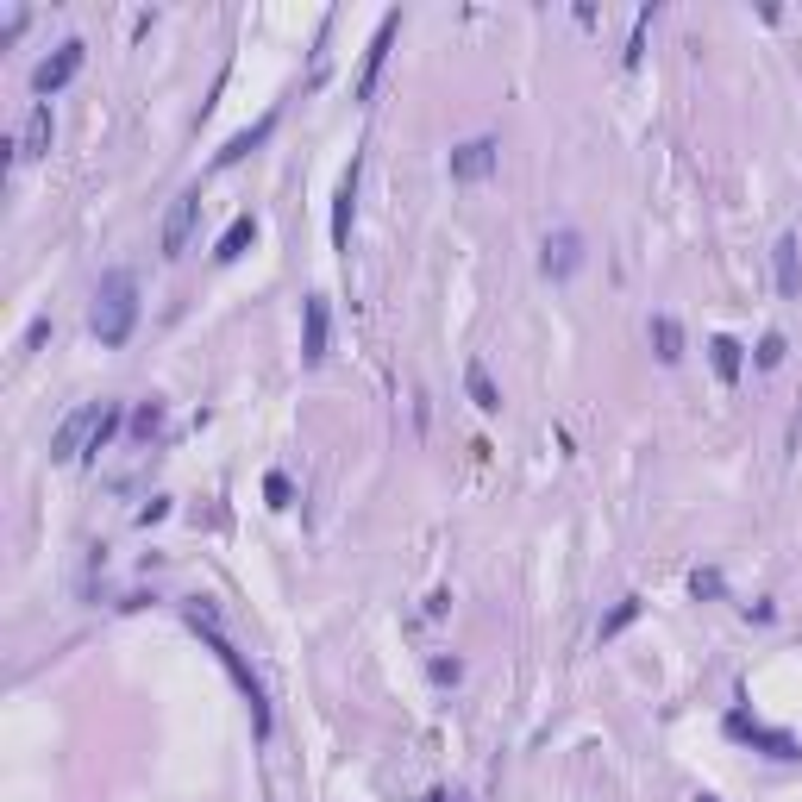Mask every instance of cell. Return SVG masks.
<instances>
[{
    "instance_id": "10",
    "label": "cell",
    "mask_w": 802,
    "mask_h": 802,
    "mask_svg": "<svg viewBox=\"0 0 802 802\" xmlns=\"http://www.w3.org/2000/svg\"><path fill=\"white\" fill-rule=\"evenodd\" d=\"M326 358V295H308L301 308V364H320Z\"/></svg>"
},
{
    "instance_id": "2",
    "label": "cell",
    "mask_w": 802,
    "mask_h": 802,
    "mask_svg": "<svg viewBox=\"0 0 802 802\" xmlns=\"http://www.w3.org/2000/svg\"><path fill=\"white\" fill-rule=\"evenodd\" d=\"M188 627H195V633H207V646L220 652V665L232 671V683H239V690H245V702H251V727H257V740H264V734H270V702H264V683L251 677V665H245L239 652H232V640H226V633L214 627V608L188 602Z\"/></svg>"
},
{
    "instance_id": "13",
    "label": "cell",
    "mask_w": 802,
    "mask_h": 802,
    "mask_svg": "<svg viewBox=\"0 0 802 802\" xmlns=\"http://www.w3.org/2000/svg\"><path fill=\"white\" fill-rule=\"evenodd\" d=\"M351 207H358V157H351V170L339 176V201H333V251L351 245Z\"/></svg>"
},
{
    "instance_id": "20",
    "label": "cell",
    "mask_w": 802,
    "mask_h": 802,
    "mask_svg": "<svg viewBox=\"0 0 802 802\" xmlns=\"http://www.w3.org/2000/svg\"><path fill=\"white\" fill-rule=\"evenodd\" d=\"M132 433H138V439H157V433H163V401H145V408L132 414Z\"/></svg>"
},
{
    "instance_id": "18",
    "label": "cell",
    "mask_w": 802,
    "mask_h": 802,
    "mask_svg": "<svg viewBox=\"0 0 802 802\" xmlns=\"http://www.w3.org/2000/svg\"><path fill=\"white\" fill-rule=\"evenodd\" d=\"M652 351H658V364H677L683 358V326L671 314H652Z\"/></svg>"
},
{
    "instance_id": "14",
    "label": "cell",
    "mask_w": 802,
    "mask_h": 802,
    "mask_svg": "<svg viewBox=\"0 0 802 802\" xmlns=\"http://www.w3.org/2000/svg\"><path fill=\"white\" fill-rule=\"evenodd\" d=\"M709 364H715L721 383H740V370H746V345H740V339H727V333H715V339H709Z\"/></svg>"
},
{
    "instance_id": "8",
    "label": "cell",
    "mask_w": 802,
    "mask_h": 802,
    "mask_svg": "<svg viewBox=\"0 0 802 802\" xmlns=\"http://www.w3.org/2000/svg\"><path fill=\"white\" fill-rule=\"evenodd\" d=\"M395 32H401V13H383V26H376V38H370V51H364V76H358V101H370V94H376V82H383V63H389V44H395Z\"/></svg>"
},
{
    "instance_id": "9",
    "label": "cell",
    "mask_w": 802,
    "mask_h": 802,
    "mask_svg": "<svg viewBox=\"0 0 802 802\" xmlns=\"http://www.w3.org/2000/svg\"><path fill=\"white\" fill-rule=\"evenodd\" d=\"M539 270H546L552 282L577 276V270H583V239H577V232H552L546 251H539Z\"/></svg>"
},
{
    "instance_id": "1",
    "label": "cell",
    "mask_w": 802,
    "mask_h": 802,
    "mask_svg": "<svg viewBox=\"0 0 802 802\" xmlns=\"http://www.w3.org/2000/svg\"><path fill=\"white\" fill-rule=\"evenodd\" d=\"M88 326H94V339H101V345H126L132 339V326H138V276L132 270H107L101 276Z\"/></svg>"
},
{
    "instance_id": "15",
    "label": "cell",
    "mask_w": 802,
    "mask_h": 802,
    "mask_svg": "<svg viewBox=\"0 0 802 802\" xmlns=\"http://www.w3.org/2000/svg\"><path fill=\"white\" fill-rule=\"evenodd\" d=\"M270 132H276V120H257L251 132H239V138H226V151H214V163H220V170H232V163H239V157H251V151L264 145Z\"/></svg>"
},
{
    "instance_id": "27",
    "label": "cell",
    "mask_w": 802,
    "mask_h": 802,
    "mask_svg": "<svg viewBox=\"0 0 802 802\" xmlns=\"http://www.w3.org/2000/svg\"><path fill=\"white\" fill-rule=\"evenodd\" d=\"M696 802H715V796H696Z\"/></svg>"
},
{
    "instance_id": "26",
    "label": "cell",
    "mask_w": 802,
    "mask_h": 802,
    "mask_svg": "<svg viewBox=\"0 0 802 802\" xmlns=\"http://www.w3.org/2000/svg\"><path fill=\"white\" fill-rule=\"evenodd\" d=\"M44 339H51V320H32V326H26V351H38Z\"/></svg>"
},
{
    "instance_id": "7",
    "label": "cell",
    "mask_w": 802,
    "mask_h": 802,
    "mask_svg": "<svg viewBox=\"0 0 802 802\" xmlns=\"http://www.w3.org/2000/svg\"><path fill=\"white\" fill-rule=\"evenodd\" d=\"M495 163H502V145H495V138H464V145L452 151V182H483Z\"/></svg>"
},
{
    "instance_id": "5",
    "label": "cell",
    "mask_w": 802,
    "mask_h": 802,
    "mask_svg": "<svg viewBox=\"0 0 802 802\" xmlns=\"http://www.w3.org/2000/svg\"><path fill=\"white\" fill-rule=\"evenodd\" d=\"M195 220H201V188H188V195H176L170 214H163L157 251H163V257H182V251H188V232H195Z\"/></svg>"
},
{
    "instance_id": "25",
    "label": "cell",
    "mask_w": 802,
    "mask_h": 802,
    "mask_svg": "<svg viewBox=\"0 0 802 802\" xmlns=\"http://www.w3.org/2000/svg\"><path fill=\"white\" fill-rule=\"evenodd\" d=\"M433 677H439V683H458L464 665H458V658H433Z\"/></svg>"
},
{
    "instance_id": "12",
    "label": "cell",
    "mask_w": 802,
    "mask_h": 802,
    "mask_svg": "<svg viewBox=\"0 0 802 802\" xmlns=\"http://www.w3.org/2000/svg\"><path fill=\"white\" fill-rule=\"evenodd\" d=\"M51 101H38L32 113H26V126H19V145H13V157H44L51 151Z\"/></svg>"
},
{
    "instance_id": "4",
    "label": "cell",
    "mask_w": 802,
    "mask_h": 802,
    "mask_svg": "<svg viewBox=\"0 0 802 802\" xmlns=\"http://www.w3.org/2000/svg\"><path fill=\"white\" fill-rule=\"evenodd\" d=\"M82 63H88V44H82V38H63L57 51H51V57H44V63L32 69V88L44 94V101H51V94H63L69 82L82 76Z\"/></svg>"
},
{
    "instance_id": "22",
    "label": "cell",
    "mask_w": 802,
    "mask_h": 802,
    "mask_svg": "<svg viewBox=\"0 0 802 802\" xmlns=\"http://www.w3.org/2000/svg\"><path fill=\"white\" fill-rule=\"evenodd\" d=\"M658 19V7H640V19H633V38H627V63H640L646 57V26Z\"/></svg>"
},
{
    "instance_id": "21",
    "label": "cell",
    "mask_w": 802,
    "mask_h": 802,
    "mask_svg": "<svg viewBox=\"0 0 802 802\" xmlns=\"http://www.w3.org/2000/svg\"><path fill=\"white\" fill-rule=\"evenodd\" d=\"M784 351H790V339H784V333H765L752 358H759V370H777V364H784Z\"/></svg>"
},
{
    "instance_id": "3",
    "label": "cell",
    "mask_w": 802,
    "mask_h": 802,
    "mask_svg": "<svg viewBox=\"0 0 802 802\" xmlns=\"http://www.w3.org/2000/svg\"><path fill=\"white\" fill-rule=\"evenodd\" d=\"M101 427H107V401H82V408H76V414H63V427L51 433V458H57V464H69V458L94 452Z\"/></svg>"
},
{
    "instance_id": "11",
    "label": "cell",
    "mask_w": 802,
    "mask_h": 802,
    "mask_svg": "<svg viewBox=\"0 0 802 802\" xmlns=\"http://www.w3.org/2000/svg\"><path fill=\"white\" fill-rule=\"evenodd\" d=\"M771 264H777V295L796 301V295H802V245L790 239V232L771 245Z\"/></svg>"
},
{
    "instance_id": "16",
    "label": "cell",
    "mask_w": 802,
    "mask_h": 802,
    "mask_svg": "<svg viewBox=\"0 0 802 802\" xmlns=\"http://www.w3.org/2000/svg\"><path fill=\"white\" fill-rule=\"evenodd\" d=\"M257 239V214H239V220H232L226 232H220V245H214V257H220V264H232V257H245V245Z\"/></svg>"
},
{
    "instance_id": "6",
    "label": "cell",
    "mask_w": 802,
    "mask_h": 802,
    "mask_svg": "<svg viewBox=\"0 0 802 802\" xmlns=\"http://www.w3.org/2000/svg\"><path fill=\"white\" fill-rule=\"evenodd\" d=\"M727 734L734 740H746V746H759V752H771V759H802V740H790V734H777V727H759L752 715H727Z\"/></svg>"
},
{
    "instance_id": "24",
    "label": "cell",
    "mask_w": 802,
    "mask_h": 802,
    "mask_svg": "<svg viewBox=\"0 0 802 802\" xmlns=\"http://www.w3.org/2000/svg\"><path fill=\"white\" fill-rule=\"evenodd\" d=\"M690 589H696V596H721V571H696Z\"/></svg>"
},
{
    "instance_id": "23",
    "label": "cell",
    "mask_w": 802,
    "mask_h": 802,
    "mask_svg": "<svg viewBox=\"0 0 802 802\" xmlns=\"http://www.w3.org/2000/svg\"><path fill=\"white\" fill-rule=\"evenodd\" d=\"M264 495H270V508H289V477H282V470H270V477H264Z\"/></svg>"
},
{
    "instance_id": "17",
    "label": "cell",
    "mask_w": 802,
    "mask_h": 802,
    "mask_svg": "<svg viewBox=\"0 0 802 802\" xmlns=\"http://www.w3.org/2000/svg\"><path fill=\"white\" fill-rule=\"evenodd\" d=\"M640 608H646L640 596H621V602H615V608H608V615H602V627H596V640H602V646H608V640H621V633H627L633 621H640Z\"/></svg>"
},
{
    "instance_id": "19",
    "label": "cell",
    "mask_w": 802,
    "mask_h": 802,
    "mask_svg": "<svg viewBox=\"0 0 802 802\" xmlns=\"http://www.w3.org/2000/svg\"><path fill=\"white\" fill-rule=\"evenodd\" d=\"M464 389H470V401H477L483 414H495V408H502V395H495V383H489L483 358H470V364H464Z\"/></svg>"
}]
</instances>
